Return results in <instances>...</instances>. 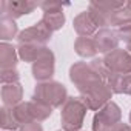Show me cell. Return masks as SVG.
I'll list each match as a JSON object with an SVG mask.
<instances>
[{"label": "cell", "instance_id": "obj_31", "mask_svg": "<svg viewBox=\"0 0 131 131\" xmlns=\"http://www.w3.org/2000/svg\"><path fill=\"white\" fill-rule=\"evenodd\" d=\"M126 49H128V51L131 52V45H128V48H126Z\"/></svg>", "mask_w": 131, "mask_h": 131}, {"label": "cell", "instance_id": "obj_28", "mask_svg": "<svg viewBox=\"0 0 131 131\" xmlns=\"http://www.w3.org/2000/svg\"><path fill=\"white\" fill-rule=\"evenodd\" d=\"M19 131H43V128H42L40 122H29V123L20 126Z\"/></svg>", "mask_w": 131, "mask_h": 131}, {"label": "cell", "instance_id": "obj_32", "mask_svg": "<svg viewBox=\"0 0 131 131\" xmlns=\"http://www.w3.org/2000/svg\"><path fill=\"white\" fill-rule=\"evenodd\" d=\"M129 123H131V113H129Z\"/></svg>", "mask_w": 131, "mask_h": 131}, {"label": "cell", "instance_id": "obj_16", "mask_svg": "<svg viewBox=\"0 0 131 131\" xmlns=\"http://www.w3.org/2000/svg\"><path fill=\"white\" fill-rule=\"evenodd\" d=\"M46 48H48V46H42V45H19L17 52H19V57H20L22 60L34 63V62L43 54V51H45Z\"/></svg>", "mask_w": 131, "mask_h": 131}, {"label": "cell", "instance_id": "obj_22", "mask_svg": "<svg viewBox=\"0 0 131 131\" xmlns=\"http://www.w3.org/2000/svg\"><path fill=\"white\" fill-rule=\"evenodd\" d=\"M2 128L5 131H14L17 128H20V125L17 123V120L14 117L13 108H8V106L2 108Z\"/></svg>", "mask_w": 131, "mask_h": 131}, {"label": "cell", "instance_id": "obj_33", "mask_svg": "<svg viewBox=\"0 0 131 131\" xmlns=\"http://www.w3.org/2000/svg\"><path fill=\"white\" fill-rule=\"evenodd\" d=\"M129 6H131V2H129Z\"/></svg>", "mask_w": 131, "mask_h": 131}, {"label": "cell", "instance_id": "obj_11", "mask_svg": "<svg viewBox=\"0 0 131 131\" xmlns=\"http://www.w3.org/2000/svg\"><path fill=\"white\" fill-rule=\"evenodd\" d=\"M73 26H74L76 32L79 34V37H91L99 31V28L90 17L88 11H83L79 16H76L73 20Z\"/></svg>", "mask_w": 131, "mask_h": 131}, {"label": "cell", "instance_id": "obj_10", "mask_svg": "<svg viewBox=\"0 0 131 131\" xmlns=\"http://www.w3.org/2000/svg\"><path fill=\"white\" fill-rule=\"evenodd\" d=\"M94 42L97 45V51L99 52H103V54H108L114 49H117V45H119V37H117V32L111 28H102L99 29L96 34H94Z\"/></svg>", "mask_w": 131, "mask_h": 131}, {"label": "cell", "instance_id": "obj_21", "mask_svg": "<svg viewBox=\"0 0 131 131\" xmlns=\"http://www.w3.org/2000/svg\"><path fill=\"white\" fill-rule=\"evenodd\" d=\"M13 113H14V117H16V120H17V123L20 126H23V125H26L29 122H34L32 116H31V111H29V103L28 102H22L17 106H14Z\"/></svg>", "mask_w": 131, "mask_h": 131}, {"label": "cell", "instance_id": "obj_23", "mask_svg": "<svg viewBox=\"0 0 131 131\" xmlns=\"http://www.w3.org/2000/svg\"><path fill=\"white\" fill-rule=\"evenodd\" d=\"M105 83L108 85V88L113 91V94H123V76L117 74V73H111L108 76V79L105 80Z\"/></svg>", "mask_w": 131, "mask_h": 131}, {"label": "cell", "instance_id": "obj_25", "mask_svg": "<svg viewBox=\"0 0 131 131\" xmlns=\"http://www.w3.org/2000/svg\"><path fill=\"white\" fill-rule=\"evenodd\" d=\"M19 71L16 68H9V70H2L0 73V80L3 85H9V83H17L19 82Z\"/></svg>", "mask_w": 131, "mask_h": 131}, {"label": "cell", "instance_id": "obj_20", "mask_svg": "<svg viewBox=\"0 0 131 131\" xmlns=\"http://www.w3.org/2000/svg\"><path fill=\"white\" fill-rule=\"evenodd\" d=\"M42 22L54 32L59 31L63 25H65V14L63 11H51V13H43Z\"/></svg>", "mask_w": 131, "mask_h": 131}, {"label": "cell", "instance_id": "obj_9", "mask_svg": "<svg viewBox=\"0 0 131 131\" xmlns=\"http://www.w3.org/2000/svg\"><path fill=\"white\" fill-rule=\"evenodd\" d=\"M70 79L71 82L79 88L82 86H86L96 80H102L96 73L94 70L91 68V65L86 63V62H76L73 67L70 68Z\"/></svg>", "mask_w": 131, "mask_h": 131}, {"label": "cell", "instance_id": "obj_15", "mask_svg": "<svg viewBox=\"0 0 131 131\" xmlns=\"http://www.w3.org/2000/svg\"><path fill=\"white\" fill-rule=\"evenodd\" d=\"M74 49L80 57H94L99 52L94 37H77L74 42Z\"/></svg>", "mask_w": 131, "mask_h": 131}, {"label": "cell", "instance_id": "obj_2", "mask_svg": "<svg viewBox=\"0 0 131 131\" xmlns=\"http://www.w3.org/2000/svg\"><path fill=\"white\" fill-rule=\"evenodd\" d=\"M32 99L42 103H46L51 108H59V106H63V103L67 102L68 93L65 85H62L60 82H56V80L37 82Z\"/></svg>", "mask_w": 131, "mask_h": 131}, {"label": "cell", "instance_id": "obj_27", "mask_svg": "<svg viewBox=\"0 0 131 131\" xmlns=\"http://www.w3.org/2000/svg\"><path fill=\"white\" fill-rule=\"evenodd\" d=\"M39 6L43 9V13H51V11H63V3L60 2H42Z\"/></svg>", "mask_w": 131, "mask_h": 131}, {"label": "cell", "instance_id": "obj_30", "mask_svg": "<svg viewBox=\"0 0 131 131\" xmlns=\"http://www.w3.org/2000/svg\"><path fill=\"white\" fill-rule=\"evenodd\" d=\"M108 131H131V125H128V123H117V125H114L113 128H110Z\"/></svg>", "mask_w": 131, "mask_h": 131}, {"label": "cell", "instance_id": "obj_18", "mask_svg": "<svg viewBox=\"0 0 131 131\" xmlns=\"http://www.w3.org/2000/svg\"><path fill=\"white\" fill-rule=\"evenodd\" d=\"M129 23H131V6H129V2H126L125 6H122L120 9H117L111 14L110 25L120 28V26H125Z\"/></svg>", "mask_w": 131, "mask_h": 131}, {"label": "cell", "instance_id": "obj_13", "mask_svg": "<svg viewBox=\"0 0 131 131\" xmlns=\"http://www.w3.org/2000/svg\"><path fill=\"white\" fill-rule=\"evenodd\" d=\"M17 57H19V52L13 45H9L6 42L0 45V67H2V70L16 68Z\"/></svg>", "mask_w": 131, "mask_h": 131}, {"label": "cell", "instance_id": "obj_12", "mask_svg": "<svg viewBox=\"0 0 131 131\" xmlns=\"http://www.w3.org/2000/svg\"><path fill=\"white\" fill-rule=\"evenodd\" d=\"M22 97H23V88L22 85L17 83H9V85H3L2 86V100H3V106L8 108H14L19 103H22Z\"/></svg>", "mask_w": 131, "mask_h": 131}, {"label": "cell", "instance_id": "obj_6", "mask_svg": "<svg viewBox=\"0 0 131 131\" xmlns=\"http://www.w3.org/2000/svg\"><path fill=\"white\" fill-rule=\"evenodd\" d=\"M103 60L106 63V67L117 74L126 76L131 74V52L128 49H114L108 54L103 56Z\"/></svg>", "mask_w": 131, "mask_h": 131}, {"label": "cell", "instance_id": "obj_19", "mask_svg": "<svg viewBox=\"0 0 131 131\" xmlns=\"http://www.w3.org/2000/svg\"><path fill=\"white\" fill-rule=\"evenodd\" d=\"M17 32H19V26H17L16 20H13L9 17L0 19V39L3 42L14 39L17 36Z\"/></svg>", "mask_w": 131, "mask_h": 131}, {"label": "cell", "instance_id": "obj_1", "mask_svg": "<svg viewBox=\"0 0 131 131\" xmlns=\"http://www.w3.org/2000/svg\"><path fill=\"white\" fill-rule=\"evenodd\" d=\"M86 111L88 108L80 97H68L60 111L63 131H80Z\"/></svg>", "mask_w": 131, "mask_h": 131}, {"label": "cell", "instance_id": "obj_5", "mask_svg": "<svg viewBox=\"0 0 131 131\" xmlns=\"http://www.w3.org/2000/svg\"><path fill=\"white\" fill-rule=\"evenodd\" d=\"M52 31L40 20L36 25L23 29L22 32H19L17 36V42L19 45H42L46 46V43L51 40Z\"/></svg>", "mask_w": 131, "mask_h": 131}, {"label": "cell", "instance_id": "obj_26", "mask_svg": "<svg viewBox=\"0 0 131 131\" xmlns=\"http://www.w3.org/2000/svg\"><path fill=\"white\" fill-rule=\"evenodd\" d=\"M117 37L119 40L125 42L126 45H131V23L129 25H125V26H120L117 28Z\"/></svg>", "mask_w": 131, "mask_h": 131}, {"label": "cell", "instance_id": "obj_8", "mask_svg": "<svg viewBox=\"0 0 131 131\" xmlns=\"http://www.w3.org/2000/svg\"><path fill=\"white\" fill-rule=\"evenodd\" d=\"M39 3L31 2V0H17V2H11V0H2L0 2V11H2V17H9L13 20L31 14Z\"/></svg>", "mask_w": 131, "mask_h": 131}, {"label": "cell", "instance_id": "obj_17", "mask_svg": "<svg viewBox=\"0 0 131 131\" xmlns=\"http://www.w3.org/2000/svg\"><path fill=\"white\" fill-rule=\"evenodd\" d=\"M28 103H29V111H31V116H32V120L34 122H43L52 113V108L51 106H48L46 103H42L39 100H34L32 99Z\"/></svg>", "mask_w": 131, "mask_h": 131}, {"label": "cell", "instance_id": "obj_29", "mask_svg": "<svg viewBox=\"0 0 131 131\" xmlns=\"http://www.w3.org/2000/svg\"><path fill=\"white\" fill-rule=\"evenodd\" d=\"M123 94L131 96V74L123 76Z\"/></svg>", "mask_w": 131, "mask_h": 131}, {"label": "cell", "instance_id": "obj_4", "mask_svg": "<svg viewBox=\"0 0 131 131\" xmlns=\"http://www.w3.org/2000/svg\"><path fill=\"white\" fill-rule=\"evenodd\" d=\"M122 119V111L116 102H108L102 110L94 114L93 119V131H108L114 125H117Z\"/></svg>", "mask_w": 131, "mask_h": 131}, {"label": "cell", "instance_id": "obj_24", "mask_svg": "<svg viewBox=\"0 0 131 131\" xmlns=\"http://www.w3.org/2000/svg\"><path fill=\"white\" fill-rule=\"evenodd\" d=\"M90 65H91V68L94 70V73L105 82L106 79H108V76L113 73L108 67H106V63H105V60L103 59H93L91 62H90Z\"/></svg>", "mask_w": 131, "mask_h": 131}, {"label": "cell", "instance_id": "obj_14", "mask_svg": "<svg viewBox=\"0 0 131 131\" xmlns=\"http://www.w3.org/2000/svg\"><path fill=\"white\" fill-rule=\"evenodd\" d=\"M86 11H88L90 17L93 19V22L96 23V26H97L99 29L111 26V25H110V20H111V13H108V11H105L103 8H100V6L97 5V2H91Z\"/></svg>", "mask_w": 131, "mask_h": 131}, {"label": "cell", "instance_id": "obj_7", "mask_svg": "<svg viewBox=\"0 0 131 131\" xmlns=\"http://www.w3.org/2000/svg\"><path fill=\"white\" fill-rule=\"evenodd\" d=\"M32 76L37 82H48L54 76V52L46 48L43 54L32 63Z\"/></svg>", "mask_w": 131, "mask_h": 131}, {"label": "cell", "instance_id": "obj_3", "mask_svg": "<svg viewBox=\"0 0 131 131\" xmlns=\"http://www.w3.org/2000/svg\"><path fill=\"white\" fill-rule=\"evenodd\" d=\"M79 93L82 102L86 105L88 110L93 111L102 110L108 102H111V96H113V91L108 88V85L103 80H96L86 86H82L79 88Z\"/></svg>", "mask_w": 131, "mask_h": 131}]
</instances>
